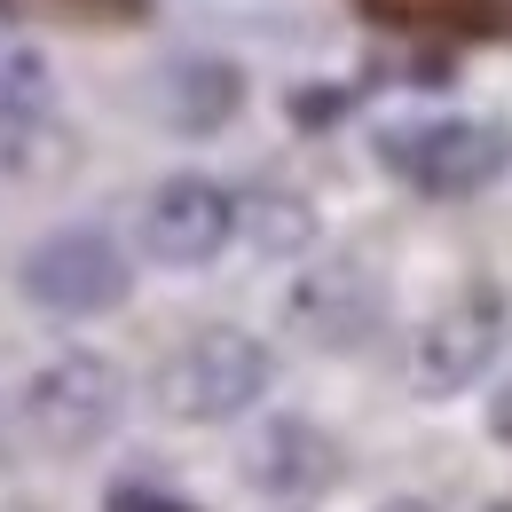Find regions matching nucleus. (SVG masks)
I'll return each instance as SVG.
<instances>
[{"instance_id": "obj_1", "label": "nucleus", "mask_w": 512, "mask_h": 512, "mask_svg": "<svg viewBox=\"0 0 512 512\" xmlns=\"http://www.w3.org/2000/svg\"><path fill=\"white\" fill-rule=\"evenodd\" d=\"M276 386V355H268V339L245 331V323H205L190 331L166 363H158V410L174 418V426H229V418H245L260 410V394Z\"/></svg>"}, {"instance_id": "obj_10", "label": "nucleus", "mask_w": 512, "mask_h": 512, "mask_svg": "<svg viewBox=\"0 0 512 512\" xmlns=\"http://www.w3.org/2000/svg\"><path fill=\"white\" fill-rule=\"evenodd\" d=\"M48 119H56V64H48V48L0 24V142L16 150Z\"/></svg>"}, {"instance_id": "obj_14", "label": "nucleus", "mask_w": 512, "mask_h": 512, "mask_svg": "<svg viewBox=\"0 0 512 512\" xmlns=\"http://www.w3.org/2000/svg\"><path fill=\"white\" fill-rule=\"evenodd\" d=\"M379 512H434V505H426V497H386Z\"/></svg>"}, {"instance_id": "obj_2", "label": "nucleus", "mask_w": 512, "mask_h": 512, "mask_svg": "<svg viewBox=\"0 0 512 512\" xmlns=\"http://www.w3.org/2000/svg\"><path fill=\"white\" fill-rule=\"evenodd\" d=\"M119 418H127V371L103 355V347H64V355H48L24 394H16V426H24V442L48 449V457H87V449H103L119 434Z\"/></svg>"}, {"instance_id": "obj_8", "label": "nucleus", "mask_w": 512, "mask_h": 512, "mask_svg": "<svg viewBox=\"0 0 512 512\" xmlns=\"http://www.w3.org/2000/svg\"><path fill=\"white\" fill-rule=\"evenodd\" d=\"M284 316H292L300 339H316V347H363L386 316V292H379V276H371L363 260H323V268H308V276L292 284Z\"/></svg>"}, {"instance_id": "obj_13", "label": "nucleus", "mask_w": 512, "mask_h": 512, "mask_svg": "<svg viewBox=\"0 0 512 512\" xmlns=\"http://www.w3.org/2000/svg\"><path fill=\"white\" fill-rule=\"evenodd\" d=\"M489 442H505V449H512V379L489 394Z\"/></svg>"}, {"instance_id": "obj_9", "label": "nucleus", "mask_w": 512, "mask_h": 512, "mask_svg": "<svg viewBox=\"0 0 512 512\" xmlns=\"http://www.w3.org/2000/svg\"><path fill=\"white\" fill-rule=\"evenodd\" d=\"M245 111V71L229 56H166L150 71V119L174 134H221Z\"/></svg>"}, {"instance_id": "obj_3", "label": "nucleus", "mask_w": 512, "mask_h": 512, "mask_svg": "<svg viewBox=\"0 0 512 512\" xmlns=\"http://www.w3.org/2000/svg\"><path fill=\"white\" fill-rule=\"evenodd\" d=\"M16 292L56 323H95L119 316L134 300V253L103 229V221H64L16 260Z\"/></svg>"}, {"instance_id": "obj_7", "label": "nucleus", "mask_w": 512, "mask_h": 512, "mask_svg": "<svg viewBox=\"0 0 512 512\" xmlns=\"http://www.w3.org/2000/svg\"><path fill=\"white\" fill-rule=\"evenodd\" d=\"M245 481H253V497H276V505H316L323 489H339V473H347V457L339 442L323 434L316 418H300V410H276V418H260L253 434H245Z\"/></svg>"}, {"instance_id": "obj_12", "label": "nucleus", "mask_w": 512, "mask_h": 512, "mask_svg": "<svg viewBox=\"0 0 512 512\" xmlns=\"http://www.w3.org/2000/svg\"><path fill=\"white\" fill-rule=\"evenodd\" d=\"M103 512H205V505H190V497L166 489V481H111Z\"/></svg>"}, {"instance_id": "obj_5", "label": "nucleus", "mask_w": 512, "mask_h": 512, "mask_svg": "<svg viewBox=\"0 0 512 512\" xmlns=\"http://www.w3.org/2000/svg\"><path fill=\"white\" fill-rule=\"evenodd\" d=\"M505 331H512V308H505L497 284H465V292H449L442 308L410 331V386H418L426 402L465 394V386L497 363Z\"/></svg>"}, {"instance_id": "obj_4", "label": "nucleus", "mask_w": 512, "mask_h": 512, "mask_svg": "<svg viewBox=\"0 0 512 512\" xmlns=\"http://www.w3.org/2000/svg\"><path fill=\"white\" fill-rule=\"evenodd\" d=\"M379 166L418 197H473L512 166V134L489 119H402L379 127Z\"/></svg>"}, {"instance_id": "obj_6", "label": "nucleus", "mask_w": 512, "mask_h": 512, "mask_svg": "<svg viewBox=\"0 0 512 512\" xmlns=\"http://www.w3.org/2000/svg\"><path fill=\"white\" fill-rule=\"evenodd\" d=\"M134 245L158 268H205L237 245V190H221L213 174H166L134 213Z\"/></svg>"}, {"instance_id": "obj_11", "label": "nucleus", "mask_w": 512, "mask_h": 512, "mask_svg": "<svg viewBox=\"0 0 512 512\" xmlns=\"http://www.w3.org/2000/svg\"><path fill=\"white\" fill-rule=\"evenodd\" d=\"M237 237L268 260H300L316 245V205L300 190H245L237 197Z\"/></svg>"}]
</instances>
